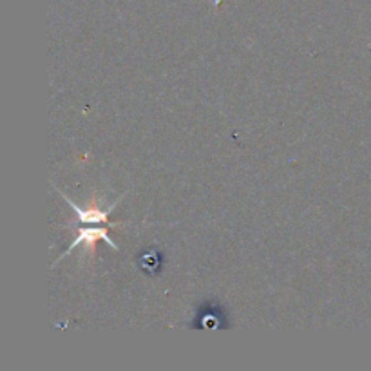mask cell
I'll use <instances>...</instances> for the list:
<instances>
[{
	"mask_svg": "<svg viewBox=\"0 0 371 371\" xmlns=\"http://www.w3.org/2000/svg\"><path fill=\"white\" fill-rule=\"evenodd\" d=\"M109 227H113V225H82V227L78 228V235L74 238V241L71 243L69 248H67V250L63 252V254L60 255V258L56 259L55 263H53V266L59 265L62 259H66L67 255L73 252V248H76V246H80V245H83L82 258L83 259L89 258V261H93L94 255H96L98 241L107 243L109 246H113L114 250H120L116 243H114L113 239L109 238V234H107V228H109Z\"/></svg>",
	"mask_w": 371,
	"mask_h": 371,
	"instance_id": "obj_1",
	"label": "cell"
},
{
	"mask_svg": "<svg viewBox=\"0 0 371 371\" xmlns=\"http://www.w3.org/2000/svg\"><path fill=\"white\" fill-rule=\"evenodd\" d=\"M56 190H59V188H56ZM59 192L62 194V198L66 200V203L69 205V207L74 210V214H76V218H78L80 225H111V223H109L111 212L116 208V205L120 203L121 198H123V195H121V198H118L114 203H111L109 207L102 208V207H100V198H98L96 194H93V195H91L89 205H87L86 208H82V207H78L76 203H73V201H71V198H67V195L63 194L62 190H59ZM113 227H118V225H113Z\"/></svg>",
	"mask_w": 371,
	"mask_h": 371,
	"instance_id": "obj_2",
	"label": "cell"
},
{
	"mask_svg": "<svg viewBox=\"0 0 371 371\" xmlns=\"http://www.w3.org/2000/svg\"><path fill=\"white\" fill-rule=\"evenodd\" d=\"M140 266L143 272H158V268L161 266V258L158 252H145L140 255Z\"/></svg>",
	"mask_w": 371,
	"mask_h": 371,
	"instance_id": "obj_3",
	"label": "cell"
},
{
	"mask_svg": "<svg viewBox=\"0 0 371 371\" xmlns=\"http://www.w3.org/2000/svg\"><path fill=\"white\" fill-rule=\"evenodd\" d=\"M219 2H221V0H214V4H215V6H218V4H219Z\"/></svg>",
	"mask_w": 371,
	"mask_h": 371,
	"instance_id": "obj_4",
	"label": "cell"
}]
</instances>
